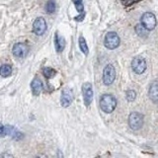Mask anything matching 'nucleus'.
I'll use <instances>...</instances> for the list:
<instances>
[{"label":"nucleus","instance_id":"1","mask_svg":"<svg viewBox=\"0 0 158 158\" xmlns=\"http://www.w3.org/2000/svg\"><path fill=\"white\" fill-rule=\"evenodd\" d=\"M100 107L102 111L107 114L112 113L117 107V100L116 98L110 95V94H105L100 99Z\"/></svg>","mask_w":158,"mask_h":158},{"label":"nucleus","instance_id":"2","mask_svg":"<svg viewBox=\"0 0 158 158\" xmlns=\"http://www.w3.org/2000/svg\"><path fill=\"white\" fill-rule=\"evenodd\" d=\"M121 40L118 34L115 32H109L105 37V47L109 49H115L120 46Z\"/></svg>","mask_w":158,"mask_h":158},{"label":"nucleus","instance_id":"3","mask_svg":"<svg viewBox=\"0 0 158 158\" xmlns=\"http://www.w3.org/2000/svg\"><path fill=\"white\" fill-rule=\"evenodd\" d=\"M128 125L131 127V130L137 131L143 125V116L139 113H131L128 117Z\"/></svg>","mask_w":158,"mask_h":158},{"label":"nucleus","instance_id":"4","mask_svg":"<svg viewBox=\"0 0 158 158\" xmlns=\"http://www.w3.org/2000/svg\"><path fill=\"white\" fill-rule=\"evenodd\" d=\"M140 21L142 26L145 29H147V31H151V30H153L156 27V18L150 12H146L143 14Z\"/></svg>","mask_w":158,"mask_h":158},{"label":"nucleus","instance_id":"5","mask_svg":"<svg viewBox=\"0 0 158 158\" xmlns=\"http://www.w3.org/2000/svg\"><path fill=\"white\" fill-rule=\"evenodd\" d=\"M116 78V70L112 64H108V65L104 69L103 73V82L106 85H111Z\"/></svg>","mask_w":158,"mask_h":158},{"label":"nucleus","instance_id":"6","mask_svg":"<svg viewBox=\"0 0 158 158\" xmlns=\"http://www.w3.org/2000/svg\"><path fill=\"white\" fill-rule=\"evenodd\" d=\"M131 68L136 74H141L146 69V61L141 56H136L131 61Z\"/></svg>","mask_w":158,"mask_h":158},{"label":"nucleus","instance_id":"7","mask_svg":"<svg viewBox=\"0 0 158 158\" xmlns=\"http://www.w3.org/2000/svg\"><path fill=\"white\" fill-rule=\"evenodd\" d=\"M33 31L38 36H42L47 31V23L46 20L42 17H39L35 20L33 24Z\"/></svg>","mask_w":158,"mask_h":158},{"label":"nucleus","instance_id":"8","mask_svg":"<svg viewBox=\"0 0 158 158\" xmlns=\"http://www.w3.org/2000/svg\"><path fill=\"white\" fill-rule=\"evenodd\" d=\"M82 93H83V99L84 103L86 106H89L92 103L93 100V90H92V85L91 83H84L82 85Z\"/></svg>","mask_w":158,"mask_h":158},{"label":"nucleus","instance_id":"9","mask_svg":"<svg viewBox=\"0 0 158 158\" xmlns=\"http://www.w3.org/2000/svg\"><path fill=\"white\" fill-rule=\"evenodd\" d=\"M12 52L16 57H23L25 56H27V53L29 52V48L26 44L17 43L14 44Z\"/></svg>","mask_w":158,"mask_h":158},{"label":"nucleus","instance_id":"10","mask_svg":"<svg viewBox=\"0 0 158 158\" xmlns=\"http://www.w3.org/2000/svg\"><path fill=\"white\" fill-rule=\"evenodd\" d=\"M73 100V96H72V91L70 89H64L62 94H61V98H60V103L62 107H68L71 104Z\"/></svg>","mask_w":158,"mask_h":158},{"label":"nucleus","instance_id":"11","mask_svg":"<svg viewBox=\"0 0 158 158\" xmlns=\"http://www.w3.org/2000/svg\"><path fill=\"white\" fill-rule=\"evenodd\" d=\"M149 97L154 103H158V81L151 83L149 88Z\"/></svg>","mask_w":158,"mask_h":158},{"label":"nucleus","instance_id":"12","mask_svg":"<svg viewBox=\"0 0 158 158\" xmlns=\"http://www.w3.org/2000/svg\"><path fill=\"white\" fill-rule=\"evenodd\" d=\"M31 87H32V91H33V94L35 96H38L41 94L42 90H43V83L42 81L40 80V79L36 78L34 79L31 83Z\"/></svg>","mask_w":158,"mask_h":158},{"label":"nucleus","instance_id":"13","mask_svg":"<svg viewBox=\"0 0 158 158\" xmlns=\"http://www.w3.org/2000/svg\"><path fill=\"white\" fill-rule=\"evenodd\" d=\"M54 43H56V51L58 52H62L64 47H65V41H64V39L62 37H59L58 35L56 34V41H54Z\"/></svg>","mask_w":158,"mask_h":158},{"label":"nucleus","instance_id":"14","mask_svg":"<svg viewBox=\"0 0 158 158\" xmlns=\"http://www.w3.org/2000/svg\"><path fill=\"white\" fill-rule=\"evenodd\" d=\"M12 73V68L10 65H7V64H3L0 68V74H1L2 77H8L11 75Z\"/></svg>","mask_w":158,"mask_h":158},{"label":"nucleus","instance_id":"15","mask_svg":"<svg viewBox=\"0 0 158 158\" xmlns=\"http://www.w3.org/2000/svg\"><path fill=\"white\" fill-rule=\"evenodd\" d=\"M43 73H44V75L46 78L49 79V78H52L54 75L56 74V71L54 70V69L51 68V67H46V68H44L43 69Z\"/></svg>","mask_w":158,"mask_h":158},{"label":"nucleus","instance_id":"16","mask_svg":"<svg viewBox=\"0 0 158 158\" xmlns=\"http://www.w3.org/2000/svg\"><path fill=\"white\" fill-rule=\"evenodd\" d=\"M79 48H80V49L83 52V53L87 56L88 52H89V49H88L85 39H84L83 37H80V39H79Z\"/></svg>","mask_w":158,"mask_h":158},{"label":"nucleus","instance_id":"17","mask_svg":"<svg viewBox=\"0 0 158 158\" xmlns=\"http://www.w3.org/2000/svg\"><path fill=\"white\" fill-rule=\"evenodd\" d=\"M46 11L49 14H52L56 11V3H54V0H48V1L47 2Z\"/></svg>","mask_w":158,"mask_h":158},{"label":"nucleus","instance_id":"18","mask_svg":"<svg viewBox=\"0 0 158 158\" xmlns=\"http://www.w3.org/2000/svg\"><path fill=\"white\" fill-rule=\"evenodd\" d=\"M126 97H127V101L132 102V101H135V97H136V94H135V92L133 91V90H128V91L127 92Z\"/></svg>","mask_w":158,"mask_h":158},{"label":"nucleus","instance_id":"19","mask_svg":"<svg viewBox=\"0 0 158 158\" xmlns=\"http://www.w3.org/2000/svg\"><path fill=\"white\" fill-rule=\"evenodd\" d=\"M73 3L75 4V7L77 9V11L79 13H83V3H82V0H72Z\"/></svg>","mask_w":158,"mask_h":158}]
</instances>
